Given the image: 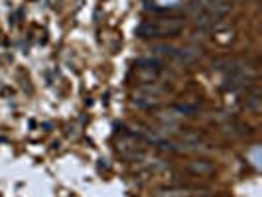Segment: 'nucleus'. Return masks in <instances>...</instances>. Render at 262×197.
<instances>
[{
  "label": "nucleus",
  "mask_w": 262,
  "mask_h": 197,
  "mask_svg": "<svg viewBox=\"0 0 262 197\" xmlns=\"http://www.w3.org/2000/svg\"><path fill=\"white\" fill-rule=\"evenodd\" d=\"M231 10L227 0H197L191 8V22L199 30L215 28Z\"/></svg>",
  "instance_id": "nucleus-1"
},
{
  "label": "nucleus",
  "mask_w": 262,
  "mask_h": 197,
  "mask_svg": "<svg viewBox=\"0 0 262 197\" xmlns=\"http://www.w3.org/2000/svg\"><path fill=\"white\" fill-rule=\"evenodd\" d=\"M201 193H197L193 189L187 187H168V189H158L156 197H197Z\"/></svg>",
  "instance_id": "nucleus-4"
},
{
  "label": "nucleus",
  "mask_w": 262,
  "mask_h": 197,
  "mask_svg": "<svg viewBox=\"0 0 262 197\" xmlns=\"http://www.w3.org/2000/svg\"><path fill=\"white\" fill-rule=\"evenodd\" d=\"M185 170L197 176V178H205V176H211L215 171V166L209 160H191V162L185 164Z\"/></svg>",
  "instance_id": "nucleus-3"
},
{
  "label": "nucleus",
  "mask_w": 262,
  "mask_h": 197,
  "mask_svg": "<svg viewBox=\"0 0 262 197\" xmlns=\"http://www.w3.org/2000/svg\"><path fill=\"white\" fill-rule=\"evenodd\" d=\"M184 30V22L180 18H152L142 22L136 34L146 39H164V38H176Z\"/></svg>",
  "instance_id": "nucleus-2"
},
{
  "label": "nucleus",
  "mask_w": 262,
  "mask_h": 197,
  "mask_svg": "<svg viewBox=\"0 0 262 197\" xmlns=\"http://www.w3.org/2000/svg\"><path fill=\"white\" fill-rule=\"evenodd\" d=\"M156 4L162 8H173V6L180 4V0H156Z\"/></svg>",
  "instance_id": "nucleus-5"
}]
</instances>
